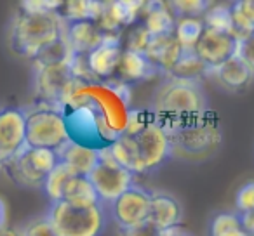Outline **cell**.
<instances>
[{"instance_id": "obj_1", "label": "cell", "mask_w": 254, "mask_h": 236, "mask_svg": "<svg viewBox=\"0 0 254 236\" xmlns=\"http://www.w3.org/2000/svg\"><path fill=\"white\" fill-rule=\"evenodd\" d=\"M164 129L169 134L173 156L188 162L211 158L223 142L221 124L211 109Z\"/></svg>"}, {"instance_id": "obj_2", "label": "cell", "mask_w": 254, "mask_h": 236, "mask_svg": "<svg viewBox=\"0 0 254 236\" xmlns=\"http://www.w3.org/2000/svg\"><path fill=\"white\" fill-rule=\"evenodd\" d=\"M207 109V94L200 80L195 78L169 75V78L159 85L152 99L153 116L162 127H169L185 118L200 115Z\"/></svg>"}, {"instance_id": "obj_3", "label": "cell", "mask_w": 254, "mask_h": 236, "mask_svg": "<svg viewBox=\"0 0 254 236\" xmlns=\"http://www.w3.org/2000/svg\"><path fill=\"white\" fill-rule=\"evenodd\" d=\"M63 39L61 16L58 12H21L11 23L7 33L9 47L14 54L28 59H37L44 50Z\"/></svg>"}, {"instance_id": "obj_4", "label": "cell", "mask_w": 254, "mask_h": 236, "mask_svg": "<svg viewBox=\"0 0 254 236\" xmlns=\"http://www.w3.org/2000/svg\"><path fill=\"white\" fill-rule=\"evenodd\" d=\"M106 205L78 208L66 201H51L46 215L58 236H101L108 222Z\"/></svg>"}, {"instance_id": "obj_5", "label": "cell", "mask_w": 254, "mask_h": 236, "mask_svg": "<svg viewBox=\"0 0 254 236\" xmlns=\"http://www.w3.org/2000/svg\"><path fill=\"white\" fill-rule=\"evenodd\" d=\"M60 163L56 149L32 148L26 144L14 158L5 163V170L18 184L28 188H42L47 174Z\"/></svg>"}, {"instance_id": "obj_6", "label": "cell", "mask_w": 254, "mask_h": 236, "mask_svg": "<svg viewBox=\"0 0 254 236\" xmlns=\"http://www.w3.org/2000/svg\"><path fill=\"white\" fill-rule=\"evenodd\" d=\"M35 75H33V89L40 101L49 104L60 106L64 99H68L75 91L77 78L71 71V56L70 59L60 63H37Z\"/></svg>"}, {"instance_id": "obj_7", "label": "cell", "mask_w": 254, "mask_h": 236, "mask_svg": "<svg viewBox=\"0 0 254 236\" xmlns=\"http://www.w3.org/2000/svg\"><path fill=\"white\" fill-rule=\"evenodd\" d=\"M26 113V111H25ZM70 139L64 113L58 108H39L26 113V144L58 149Z\"/></svg>"}, {"instance_id": "obj_8", "label": "cell", "mask_w": 254, "mask_h": 236, "mask_svg": "<svg viewBox=\"0 0 254 236\" xmlns=\"http://www.w3.org/2000/svg\"><path fill=\"white\" fill-rule=\"evenodd\" d=\"M89 179L98 191L101 203L110 205L134 184V174L120 165L106 146L99 149V162L89 174Z\"/></svg>"}, {"instance_id": "obj_9", "label": "cell", "mask_w": 254, "mask_h": 236, "mask_svg": "<svg viewBox=\"0 0 254 236\" xmlns=\"http://www.w3.org/2000/svg\"><path fill=\"white\" fill-rule=\"evenodd\" d=\"M110 217L117 224V228L126 231L148 221L150 208H152V193L145 188L132 184L127 191H124L119 198L108 205Z\"/></svg>"}, {"instance_id": "obj_10", "label": "cell", "mask_w": 254, "mask_h": 236, "mask_svg": "<svg viewBox=\"0 0 254 236\" xmlns=\"http://www.w3.org/2000/svg\"><path fill=\"white\" fill-rule=\"evenodd\" d=\"M64 122L70 139L78 144L94 149H103L112 144V139L106 138L103 132V116H98L91 106H75L70 113L64 115Z\"/></svg>"}, {"instance_id": "obj_11", "label": "cell", "mask_w": 254, "mask_h": 236, "mask_svg": "<svg viewBox=\"0 0 254 236\" xmlns=\"http://www.w3.org/2000/svg\"><path fill=\"white\" fill-rule=\"evenodd\" d=\"M134 141L136 146H138V153H139V158H141L145 174L157 170L173 156V153H171L169 134L155 120V116L138 134H134Z\"/></svg>"}, {"instance_id": "obj_12", "label": "cell", "mask_w": 254, "mask_h": 236, "mask_svg": "<svg viewBox=\"0 0 254 236\" xmlns=\"http://www.w3.org/2000/svg\"><path fill=\"white\" fill-rule=\"evenodd\" d=\"M26 146V113L21 108L0 109V165Z\"/></svg>"}, {"instance_id": "obj_13", "label": "cell", "mask_w": 254, "mask_h": 236, "mask_svg": "<svg viewBox=\"0 0 254 236\" xmlns=\"http://www.w3.org/2000/svg\"><path fill=\"white\" fill-rule=\"evenodd\" d=\"M237 44H239V40L232 33L219 32V30L205 26L197 46H195V52L204 61L205 66L211 70V68L219 66L226 59L235 56Z\"/></svg>"}, {"instance_id": "obj_14", "label": "cell", "mask_w": 254, "mask_h": 236, "mask_svg": "<svg viewBox=\"0 0 254 236\" xmlns=\"http://www.w3.org/2000/svg\"><path fill=\"white\" fill-rule=\"evenodd\" d=\"M120 56H122V47H120L119 33H106L105 40L94 50L85 54V61L96 80L99 78L108 80L115 75Z\"/></svg>"}, {"instance_id": "obj_15", "label": "cell", "mask_w": 254, "mask_h": 236, "mask_svg": "<svg viewBox=\"0 0 254 236\" xmlns=\"http://www.w3.org/2000/svg\"><path fill=\"white\" fill-rule=\"evenodd\" d=\"M148 0H106L101 28L108 33H117L120 26H131L138 21L139 12L145 11Z\"/></svg>"}, {"instance_id": "obj_16", "label": "cell", "mask_w": 254, "mask_h": 236, "mask_svg": "<svg viewBox=\"0 0 254 236\" xmlns=\"http://www.w3.org/2000/svg\"><path fill=\"white\" fill-rule=\"evenodd\" d=\"M181 50L183 47L173 32L164 33V35H148L143 52L160 71L171 73L180 59Z\"/></svg>"}, {"instance_id": "obj_17", "label": "cell", "mask_w": 254, "mask_h": 236, "mask_svg": "<svg viewBox=\"0 0 254 236\" xmlns=\"http://www.w3.org/2000/svg\"><path fill=\"white\" fill-rule=\"evenodd\" d=\"M160 70L146 57L145 52L126 49L122 50V56H120L119 66H117L115 73L119 80H122L127 85H131V84H138V82L150 80Z\"/></svg>"}, {"instance_id": "obj_18", "label": "cell", "mask_w": 254, "mask_h": 236, "mask_svg": "<svg viewBox=\"0 0 254 236\" xmlns=\"http://www.w3.org/2000/svg\"><path fill=\"white\" fill-rule=\"evenodd\" d=\"M106 33L96 21H77L68 23L64 40L73 54H89L105 40Z\"/></svg>"}, {"instance_id": "obj_19", "label": "cell", "mask_w": 254, "mask_h": 236, "mask_svg": "<svg viewBox=\"0 0 254 236\" xmlns=\"http://www.w3.org/2000/svg\"><path fill=\"white\" fill-rule=\"evenodd\" d=\"M148 221L162 231L180 228L183 221V207L173 194L155 191L152 193V208H150Z\"/></svg>"}, {"instance_id": "obj_20", "label": "cell", "mask_w": 254, "mask_h": 236, "mask_svg": "<svg viewBox=\"0 0 254 236\" xmlns=\"http://www.w3.org/2000/svg\"><path fill=\"white\" fill-rule=\"evenodd\" d=\"M56 151L60 162L64 163L75 176H89L99 162V149L78 144L71 139H68Z\"/></svg>"}, {"instance_id": "obj_21", "label": "cell", "mask_w": 254, "mask_h": 236, "mask_svg": "<svg viewBox=\"0 0 254 236\" xmlns=\"http://www.w3.org/2000/svg\"><path fill=\"white\" fill-rule=\"evenodd\" d=\"M207 75H212L221 87L232 92L247 87L254 78V73L251 71V68L237 54L230 57V59H226L225 63H221L219 66L211 68L207 71Z\"/></svg>"}, {"instance_id": "obj_22", "label": "cell", "mask_w": 254, "mask_h": 236, "mask_svg": "<svg viewBox=\"0 0 254 236\" xmlns=\"http://www.w3.org/2000/svg\"><path fill=\"white\" fill-rule=\"evenodd\" d=\"M61 201H66L71 207L78 208L103 205L101 200H99L98 191H96V188L92 186L91 179H89V176H71L68 179L66 186H64Z\"/></svg>"}, {"instance_id": "obj_23", "label": "cell", "mask_w": 254, "mask_h": 236, "mask_svg": "<svg viewBox=\"0 0 254 236\" xmlns=\"http://www.w3.org/2000/svg\"><path fill=\"white\" fill-rule=\"evenodd\" d=\"M108 149L113 158L122 167H126L127 170H131L132 174H145V169H143L141 158H139V153H138V146H136L134 141V136L120 132L112 141V144L108 146Z\"/></svg>"}, {"instance_id": "obj_24", "label": "cell", "mask_w": 254, "mask_h": 236, "mask_svg": "<svg viewBox=\"0 0 254 236\" xmlns=\"http://www.w3.org/2000/svg\"><path fill=\"white\" fill-rule=\"evenodd\" d=\"M145 30L150 35H164L173 33L176 26V18L167 7L166 0H148L145 7Z\"/></svg>"}, {"instance_id": "obj_25", "label": "cell", "mask_w": 254, "mask_h": 236, "mask_svg": "<svg viewBox=\"0 0 254 236\" xmlns=\"http://www.w3.org/2000/svg\"><path fill=\"white\" fill-rule=\"evenodd\" d=\"M105 7L106 0H66L61 7V18L68 23L99 21Z\"/></svg>"}, {"instance_id": "obj_26", "label": "cell", "mask_w": 254, "mask_h": 236, "mask_svg": "<svg viewBox=\"0 0 254 236\" xmlns=\"http://www.w3.org/2000/svg\"><path fill=\"white\" fill-rule=\"evenodd\" d=\"M209 68L204 64V61L198 57V54L195 52V47H183L181 56L178 59L176 66L173 68L169 75L173 77H181V78H195L200 80L202 75H207Z\"/></svg>"}, {"instance_id": "obj_27", "label": "cell", "mask_w": 254, "mask_h": 236, "mask_svg": "<svg viewBox=\"0 0 254 236\" xmlns=\"http://www.w3.org/2000/svg\"><path fill=\"white\" fill-rule=\"evenodd\" d=\"M211 236H249L239 212H219L211 219Z\"/></svg>"}, {"instance_id": "obj_28", "label": "cell", "mask_w": 254, "mask_h": 236, "mask_svg": "<svg viewBox=\"0 0 254 236\" xmlns=\"http://www.w3.org/2000/svg\"><path fill=\"white\" fill-rule=\"evenodd\" d=\"M232 18L237 39L251 35L254 32V0H235L232 5Z\"/></svg>"}, {"instance_id": "obj_29", "label": "cell", "mask_w": 254, "mask_h": 236, "mask_svg": "<svg viewBox=\"0 0 254 236\" xmlns=\"http://www.w3.org/2000/svg\"><path fill=\"white\" fill-rule=\"evenodd\" d=\"M71 176H75V174L61 162L58 163V165L54 167L49 174H47L46 181H44L42 189L46 191V194L49 196L51 201H61L64 186H66L68 179H70Z\"/></svg>"}, {"instance_id": "obj_30", "label": "cell", "mask_w": 254, "mask_h": 236, "mask_svg": "<svg viewBox=\"0 0 254 236\" xmlns=\"http://www.w3.org/2000/svg\"><path fill=\"white\" fill-rule=\"evenodd\" d=\"M204 28L205 25L200 18H181L176 19L174 35L180 40L181 47H195Z\"/></svg>"}, {"instance_id": "obj_31", "label": "cell", "mask_w": 254, "mask_h": 236, "mask_svg": "<svg viewBox=\"0 0 254 236\" xmlns=\"http://www.w3.org/2000/svg\"><path fill=\"white\" fill-rule=\"evenodd\" d=\"M166 4L176 19L200 18L212 7V0H166Z\"/></svg>"}, {"instance_id": "obj_32", "label": "cell", "mask_w": 254, "mask_h": 236, "mask_svg": "<svg viewBox=\"0 0 254 236\" xmlns=\"http://www.w3.org/2000/svg\"><path fill=\"white\" fill-rule=\"evenodd\" d=\"M202 21H204V25L209 26V28H214V30H219V32H226V33L235 35L232 7H228V5H212L204 14Z\"/></svg>"}, {"instance_id": "obj_33", "label": "cell", "mask_w": 254, "mask_h": 236, "mask_svg": "<svg viewBox=\"0 0 254 236\" xmlns=\"http://www.w3.org/2000/svg\"><path fill=\"white\" fill-rule=\"evenodd\" d=\"M21 236H58L54 226L51 224L47 215H37V217L30 219L23 228L19 229Z\"/></svg>"}, {"instance_id": "obj_34", "label": "cell", "mask_w": 254, "mask_h": 236, "mask_svg": "<svg viewBox=\"0 0 254 236\" xmlns=\"http://www.w3.org/2000/svg\"><path fill=\"white\" fill-rule=\"evenodd\" d=\"M235 207L239 214H246V212L254 210V181L246 183L235 196Z\"/></svg>"}, {"instance_id": "obj_35", "label": "cell", "mask_w": 254, "mask_h": 236, "mask_svg": "<svg viewBox=\"0 0 254 236\" xmlns=\"http://www.w3.org/2000/svg\"><path fill=\"white\" fill-rule=\"evenodd\" d=\"M237 56L251 68V71L254 73V32L251 35L244 37V39H237Z\"/></svg>"}, {"instance_id": "obj_36", "label": "cell", "mask_w": 254, "mask_h": 236, "mask_svg": "<svg viewBox=\"0 0 254 236\" xmlns=\"http://www.w3.org/2000/svg\"><path fill=\"white\" fill-rule=\"evenodd\" d=\"M119 233H120V236H166L167 231H162V229H159L155 224L146 221L132 229H126V231L119 229Z\"/></svg>"}, {"instance_id": "obj_37", "label": "cell", "mask_w": 254, "mask_h": 236, "mask_svg": "<svg viewBox=\"0 0 254 236\" xmlns=\"http://www.w3.org/2000/svg\"><path fill=\"white\" fill-rule=\"evenodd\" d=\"M21 11L26 14H39V12H51L47 9L46 0H19Z\"/></svg>"}, {"instance_id": "obj_38", "label": "cell", "mask_w": 254, "mask_h": 236, "mask_svg": "<svg viewBox=\"0 0 254 236\" xmlns=\"http://www.w3.org/2000/svg\"><path fill=\"white\" fill-rule=\"evenodd\" d=\"M240 217H242V224L246 228V231L249 233V236H254V210L240 214Z\"/></svg>"}, {"instance_id": "obj_39", "label": "cell", "mask_w": 254, "mask_h": 236, "mask_svg": "<svg viewBox=\"0 0 254 236\" xmlns=\"http://www.w3.org/2000/svg\"><path fill=\"white\" fill-rule=\"evenodd\" d=\"M66 2V0H46L47 4V9H49L51 12H56L60 11L61 7H63V4Z\"/></svg>"}, {"instance_id": "obj_40", "label": "cell", "mask_w": 254, "mask_h": 236, "mask_svg": "<svg viewBox=\"0 0 254 236\" xmlns=\"http://www.w3.org/2000/svg\"><path fill=\"white\" fill-rule=\"evenodd\" d=\"M5 222H7V208H5L4 200L0 198V229L5 228Z\"/></svg>"}, {"instance_id": "obj_41", "label": "cell", "mask_w": 254, "mask_h": 236, "mask_svg": "<svg viewBox=\"0 0 254 236\" xmlns=\"http://www.w3.org/2000/svg\"><path fill=\"white\" fill-rule=\"evenodd\" d=\"M0 236H21V233H19V229H12V228H2L0 229Z\"/></svg>"}, {"instance_id": "obj_42", "label": "cell", "mask_w": 254, "mask_h": 236, "mask_svg": "<svg viewBox=\"0 0 254 236\" xmlns=\"http://www.w3.org/2000/svg\"><path fill=\"white\" fill-rule=\"evenodd\" d=\"M166 236H191V235L180 228H174V229H169V231L166 233Z\"/></svg>"}]
</instances>
